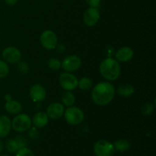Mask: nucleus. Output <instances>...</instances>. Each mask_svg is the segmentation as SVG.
I'll return each mask as SVG.
<instances>
[{"label":"nucleus","mask_w":156,"mask_h":156,"mask_svg":"<svg viewBox=\"0 0 156 156\" xmlns=\"http://www.w3.org/2000/svg\"><path fill=\"white\" fill-rule=\"evenodd\" d=\"M17 68L18 71L23 74H26L29 72V66L26 62H18Z\"/></svg>","instance_id":"a878e982"},{"label":"nucleus","mask_w":156,"mask_h":156,"mask_svg":"<svg viewBox=\"0 0 156 156\" xmlns=\"http://www.w3.org/2000/svg\"><path fill=\"white\" fill-rule=\"evenodd\" d=\"M12 129V122L6 116L0 117V138L7 136Z\"/></svg>","instance_id":"4468645a"},{"label":"nucleus","mask_w":156,"mask_h":156,"mask_svg":"<svg viewBox=\"0 0 156 156\" xmlns=\"http://www.w3.org/2000/svg\"><path fill=\"white\" fill-rule=\"evenodd\" d=\"M41 43L47 50H53L56 48L58 44L57 36L52 30H44L41 35Z\"/></svg>","instance_id":"423d86ee"},{"label":"nucleus","mask_w":156,"mask_h":156,"mask_svg":"<svg viewBox=\"0 0 156 156\" xmlns=\"http://www.w3.org/2000/svg\"><path fill=\"white\" fill-rule=\"evenodd\" d=\"M5 148L6 149H7L8 152H10V153L16 152L19 149L18 143H17L15 139H12V140H8L5 143Z\"/></svg>","instance_id":"412c9836"},{"label":"nucleus","mask_w":156,"mask_h":156,"mask_svg":"<svg viewBox=\"0 0 156 156\" xmlns=\"http://www.w3.org/2000/svg\"><path fill=\"white\" fill-rule=\"evenodd\" d=\"M65 120L69 124L76 126L82 123L84 120V113L77 107H69L65 111Z\"/></svg>","instance_id":"7ed1b4c3"},{"label":"nucleus","mask_w":156,"mask_h":156,"mask_svg":"<svg viewBox=\"0 0 156 156\" xmlns=\"http://www.w3.org/2000/svg\"><path fill=\"white\" fill-rule=\"evenodd\" d=\"M133 56V50L128 47H121L117 50L115 54L116 60L120 62H127Z\"/></svg>","instance_id":"ddd939ff"},{"label":"nucleus","mask_w":156,"mask_h":156,"mask_svg":"<svg viewBox=\"0 0 156 156\" xmlns=\"http://www.w3.org/2000/svg\"><path fill=\"white\" fill-rule=\"evenodd\" d=\"M5 2L9 5H15L18 2V0H5Z\"/></svg>","instance_id":"7c9ffc66"},{"label":"nucleus","mask_w":156,"mask_h":156,"mask_svg":"<svg viewBox=\"0 0 156 156\" xmlns=\"http://www.w3.org/2000/svg\"><path fill=\"white\" fill-rule=\"evenodd\" d=\"M46 91L42 85L39 84L33 85L30 89V96L32 101L34 102L42 101L46 98Z\"/></svg>","instance_id":"f8f14e48"},{"label":"nucleus","mask_w":156,"mask_h":156,"mask_svg":"<svg viewBox=\"0 0 156 156\" xmlns=\"http://www.w3.org/2000/svg\"><path fill=\"white\" fill-rule=\"evenodd\" d=\"M99 18H100V14L98 10L94 8H89L87 9L83 15L84 23L88 27L95 25L99 21Z\"/></svg>","instance_id":"9d476101"},{"label":"nucleus","mask_w":156,"mask_h":156,"mask_svg":"<svg viewBox=\"0 0 156 156\" xmlns=\"http://www.w3.org/2000/svg\"><path fill=\"white\" fill-rule=\"evenodd\" d=\"M15 156H34V154L28 148L23 147L17 151Z\"/></svg>","instance_id":"393cba45"},{"label":"nucleus","mask_w":156,"mask_h":156,"mask_svg":"<svg viewBox=\"0 0 156 156\" xmlns=\"http://www.w3.org/2000/svg\"><path fill=\"white\" fill-rule=\"evenodd\" d=\"M59 81L61 87L66 91H73L78 86L77 78L69 73H62L59 76Z\"/></svg>","instance_id":"0eeeda50"},{"label":"nucleus","mask_w":156,"mask_h":156,"mask_svg":"<svg viewBox=\"0 0 156 156\" xmlns=\"http://www.w3.org/2000/svg\"><path fill=\"white\" fill-rule=\"evenodd\" d=\"M56 48V50H57V51L59 52V53H62V52L65 51V50H66L65 46H64L63 44H57Z\"/></svg>","instance_id":"c756f323"},{"label":"nucleus","mask_w":156,"mask_h":156,"mask_svg":"<svg viewBox=\"0 0 156 156\" xmlns=\"http://www.w3.org/2000/svg\"><path fill=\"white\" fill-rule=\"evenodd\" d=\"M81 64L82 61L80 58L75 55H72L68 56L63 59L61 63V67H62V69L66 72H74L79 69Z\"/></svg>","instance_id":"6e6552de"},{"label":"nucleus","mask_w":156,"mask_h":156,"mask_svg":"<svg viewBox=\"0 0 156 156\" xmlns=\"http://www.w3.org/2000/svg\"><path fill=\"white\" fill-rule=\"evenodd\" d=\"M114 152V145L107 140H98L94 146V153L96 156H113Z\"/></svg>","instance_id":"39448f33"},{"label":"nucleus","mask_w":156,"mask_h":156,"mask_svg":"<svg viewBox=\"0 0 156 156\" xmlns=\"http://www.w3.org/2000/svg\"><path fill=\"white\" fill-rule=\"evenodd\" d=\"M48 66L53 70H57L61 68V62L56 58H51L48 61Z\"/></svg>","instance_id":"b1692460"},{"label":"nucleus","mask_w":156,"mask_h":156,"mask_svg":"<svg viewBox=\"0 0 156 156\" xmlns=\"http://www.w3.org/2000/svg\"><path fill=\"white\" fill-rule=\"evenodd\" d=\"M134 91H135L134 87L129 84H124V85H120L117 89L118 94L123 97H129L133 94Z\"/></svg>","instance_id":"f3484780"},{"label":"nucleus","mask_w":156,"mask_h":156,"mask_svg":"<svg viewBox=\"0 0 156 156\" xmlns=\"http://www.w3.org/2000/svg\"><path fill=\"white\" fill-rule=\"evenodd\" d=\"M2 57L9 63H16L21 58V51L15 47H8L2 51Z\"/></svg>","instance_id":"1a4fd4ad"},{"label":"nucleus","mask_w":156,"mask_h":156,"mask_svg":"<svg viewBox=\"0 0 156 156\" xmlns=\"http://www.w3.org/2000/svg\"><path fill=\"white\" fill-rule=\"evenodd\" d=\"M5 98L6 99V101H7L12 100V98H11L10 94H6V95L5 96Z\"/></svg>","instance_id":"473e14b6"},{"label":"nucleus","mask_w":156,"mask_h":156,"mask_svg":"<svg viewBox=\"0 0 156 156\" xmlns=\"http://www.w3.org/2000/svg\"><path fill=\"white\" fill-rule=\"evenodd\" d=\"M93 82L91 81V79H90L88 77H84L82 78L79 81H78V86L79 87V88L84 91H86V90L90 89V88L92 87Z\"/></svg>","instance_id":"aec40b11"},{"label":"nucleus","mask_w":156,"mask_h":156,"mask_svg":"<svg viewBox=\"0 0 156 156\" xmlns=\"http://www.w3.org/2000/svg\"><path fill=\"white\" fill-rule=\"evenodd\" d=\"M3 149H4V145H3L2 141L0 140V154H1L2 152L3 151Z\"/></svg>","instance_id":"2f4dec72"},{"label":"nucleus","mask_w":156,"mask_h":156,"mask_svg":"<svg viewBox=\"0 0 156 156\" xmlns=\"http://www.w3.org/2000/svg\"><path fill=\"white\" fill-rule=\"evenodd\" d=\"M48 117L53 120H57L60 118L64 114V107L60 103H53L49 105L47 109V113Z\"/></svg>","instance_id":"9b49d317"},{"label":"nucleus","mask_w":156,"mask_h":156,"mask_svg":"<svg viewBox=\"0 0 156 156\" xmlns=\"http://www.w3.org/2000/svg\"><path fill=\"white\" fill-rule=\"evenodd\" d=\"M15 140H16L17 143H18L19 149H21V148H23V147H26V146L27 145V141L24 137L18 136L17 138H15Z\"/></svg>","instance_id":"cd10ccee"},{"label":"nucleus","mask_w":156,"mask_h":156,"mask_svg":"<svg viewBox=\"0 0 156 156\" xmlns=\"http://www.w3.org/2000/svg\"><path fill=\"white\" fill-rule=\"evenodd\" d=\"M31 126V119L25 114L17 115L12 122V127L19 133L25 132Z\"/></svg>","instance_id":"20e7f679"},{"label":"nucleus","mask_w":156,"mask_h":156,"mask_svg":"<svg viewBox=\"0 0 156 156\" xmlns=\"http://www.w3.org/2000/svg\"><path fill=\"white\" fill-rule=\"evenodd\" d=\"M9 73V67L5 62L0 60V79L7 76Z\"/></svg>","instance_id":"4be33fe9"},{"label":"nucleus","mask_w":156,"mask_h":156,"mask_svg":"<svg viewBox=\"0 0 156 156\" xmlns=\"http://www.w3.org/2000/svg\"><path fill=\"white\" fill-rule=\"evenodd\" d=\"M115 94V88L112 84L102 82L97 84L92 91L91 98L95 105L105 106L111 103Z\"/></svg>","instance_id":"f257e3e1"},{"label":"nucleus","mask_w":156,"mask_h":156,"mask_svg":"<svg viewBox=\"0 0 156 156\" xmlns=\"http://www.w3.org/2000/svg\"><path fill=\"white\" fill-rule=\"evenodd\" d=\"M28 136L30 137V139H33V140H35V139H37L39 137V131L37 130V127L34 126V127H31L30 126L28 129Z\"/></svg>","instance_id":"bb28decb"},{"label":"nucleus","mask_w":156,"mask_h":156,"mask_svg":"<svg viewBox=\"0 0 156 156\" xmlns=\"http://www.w3.org/2000/svg\"><path fill=\"white\" fill-rule=\"evenodd\" d=\"M0 156H9V155H1Z\"/></svg>","instance_id":"72a5a7b5"},{"label":"nucleus","mask_w":156,"mask_h":156,"mask_svg":"<svg viewBox=\"0 0 156 156\" xmlns=\"http://www.w3.org/2000/svg\"><path fill=\"white\" fill-rule=\"evenodd\" d=\"M154 111V105L152 104H146L141 108V113L143 115L149 116Z\"/></svg>","instance_id":"5701e85b"},{"label":"nucleus","mask_w":156,"mask_h":156,"mask_svg":"<svg viewBox=\"0 0 156 156\" xmlns=\"http://www.w3.org/2000/svg\"><path fill=\"white\" fill-rule=\"evenodd\" d=\"M5 109L8 113L12 114H18L22 110V105L17 101H7L5 105Z\"/></svg>","instance_id":"dca6fc26"},{"label":"nucleus","mask_w":156,"mask_h":156,"mask_svg":"<svg viewBox=\"0 0 156 156\" xmlns=\"http://www.w3.org/2000/svg\"><path fill=\"white\" fill-rule=\"evenodd\" d=\"M114 149L120 152H124L129 150L130 147V143L126 140H118L114 143Z\"/></svg>","instance_id":"a211bd4d"},{"label":"nucleus","mask_w":156,"mask_h":156,"mask_svg":"<svg viewBox=\"0 0 156 156\" xmlns=\"http://www.w3.org/2000/svg\"><path fill=\"white\" fill-rule=\"evenodd\" d=\"M100 73L105 79L110 81L116 80L120 75V66L118 61L113 58L104 59L99 67Z\"/></svg>","instance_id":"f03ea898"},{"label":"nucleus","mask_w":156,"mask_h":156,"mask_svg":"<svg viewBox=\"0 0 156 156\" xmlns=\"http://www.w3.org/2000/svg\"><path fill=\"white\" fill-rule=\"evenodd\" d=\"M61 99H62V102L63 103V105L67 107L73 106L76 101V98H75L74 94L70 91H67L63 93Z\"/></svg>","instance_id":"6ab92c4d"},{"label":"nucleus","mask_w":156,"mask_h":156,"mask_svg":"<svg viewBox=\"0 0 156 156\" xmlns=\"http://www.w3.org/2000/svg\"><path fill=\"white\" fill-rule=\"evenodd\" d=\"M49 121V117L47 114L44 112H38L34 116L31 120V123L37 128H43L47 126Z\"/></svg>","instance_id":"2eb2a0df"},{"label":"nucleus","mask_w":156,"mask_h":156,"mask_svg":"<svg viewBox=\"0 0 156 156\" xmlns=\"http://www.w3.org/2000/svg\"><path fill=\"white\" fill-rule=\"evenodd\" d=\"M85 1L90 7L94 9H98L101 4V0H85Z\"/></svg>","instance_id":"c85d7f7f"}]
</instances>
